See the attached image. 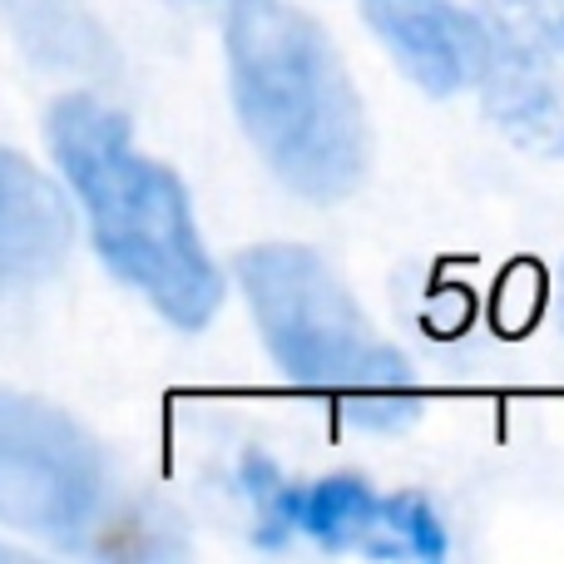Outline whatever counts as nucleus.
<instances>
[{"instance_id":"obj_9","label":"nucleus","mask_w":564,"mask_h":564,"mask_svg":"<svg viewBox=\"0 0 564 564\" xmlns=\"http://www.w3.org/2000/svg\"><path fill=\"white\" fill-rule=\"evenodd\" d=\"M381 555H446V525L421 496H381Z\"/></svg>"},{"instance_id":"obj_10","label":"nucleus","mask_w":564,"mask_h":564,"mask_svg":"<svg viewBox=\"0 0 564 564\" xmlns=\"http://www.w3.org/2000/svg\"><path fill=\"white\" fill-rule=\"evenodd\" d=\"M506 6L535 30L540 45H550L564 55V0H506Z\"/></svg>"},{"instance_id":"obj_12","label":"nucleus","mask_w":564,"mask_h":564,"mask_svg":"<svg viewBox=\"0 0 564 564\" xmlns=\"http://www.w3.org/2000/svg\"><path fill=\"white\" fill-rule=\"evenodd\" d=\"M560 312H564V278H560Z\"/></svg>"},{"instance_id":"obj_8","label":"nucleus","mask_w":564,"mask_h":564,"mask_svg":"<svg viewBox=\"0 0 564 564\" xmlns=\"http://www.w3.org/2000/svg\"><path fill=\"white\" fill-rule=\"evenodd\" d=\"M30 55L59 69H105L109 45L75 0H6Z\"/></svg>"},{"instance_id":"obj_11","label":"nucleus","mask_w":564,"mask_h":564,"mask_svg":"<svg viewBox=\"0 0 564 564\" xmlns=\"http://www.w3.org/2000/svg\"><path fill=\"white\" fill-rule=\"evenodd\" d=\"M6 560H20V555H15V550H6V545H0V564H6Z\"/></svg>"},{"instance_id":"obj_5","label":"nucleus","mask_w":564,"mask_h":564,"mask_svg":"<svg viewBox=\"0 0 564 564\" xmlns=\"http://www.w3.org/2000/svg\"><path fill=\"white\" fill-rule=\"evenodd\" d=\"M371 30L387 40L397 65L426 95H456L470 85L480 50V15L456 0H361Z\"/></svg>"},{"instance_id":"obj_3","label":"nucleus","mask_w":564,"mask_h":564,"mask_svg":"<svg viewBox=\"0 0 564 564\" xmlns=\"http://www.w3.org/2000/svg\"><path fill=\"white\" fill-rule=\"evenodd\" d=\"M234 273L268 351L292 387L317 391L347 421L371 431H397L416 421L421 391L406 357L367 327L351 292L312 248H248L238 253Z\"/></svg>"},{"instance_id":"obj_6","label":"nucleus","mask_w":564,"mask_h":564,"mask_svg":"<svg viewBox=\"0 0 564 564\" xmlns=\"http://www.w3.org/2000/svg\"><path fill=\"white\" fill-rule=\"evenodd\" d=\"M69 204L30 159L0 144V288H30L69 253Z\"/></svg>"},{"instance_id":"obj_7","label":"nucleus","mask_w":564,"mask_h":564,"mask_svg":"<svg viewBox=\"0 0 564 564\" xmlns=\"http://www.w3.org/2000/svg\"><path fill=\"white\" fill-rule=\"evenodd\" d=\"M470 79L486 89V109L516 139L535 149H564V99L525 40L480 20V50Z\"/></svg>"},{"instance_id":"obj_2","label":"nucleus","mask_w":564,"mask_h":564,"mask_svg":"<svg viewBox=\"0 0 564 564\" xmlns=\"http://www.w3.org/2000/svg\"><path fill=\"white\" fill-rule=\"evenodd\" d=\"M234 105L268 169L302 198H341L367 174V115L327 30L288 0L228 10Z\"/></svg>"},{"instance_id":"obj_1","label":"nucleus","mask_w":564,"mask_h":564,"mask_svg":"<svg viewBox=\"0 0 564 564\" xmlns=\"http://www.w3.org/2000/svg\"><path fill=\"white\" fill-rule=\"evenodd\" d=\"M50 149L85 204L95 248L115 278L144 292L174 327H208L224 282L204 253L184 184L139 154L129 119L95 95H65L50 109Z\"/></svg>"},{"instance_id":"obj_4","label":"nucleus","mask_w":564,"mask_h":564,"mask_svg":"<svg viewBox=\"0 0 564 564\" xmlns=\"http://www.w3.org/2000/svg\"><path fill=\"white\" fill-rule=\"evenodd\" d=\"M0 525L59 550L115 555L119 535L149 520L119 506L115 470L79 421L50 401L0 391Z\"/></svg>"}]
</instances>
